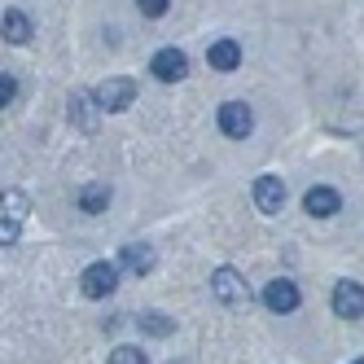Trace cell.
<instances>
[{"mask_svg":"<svg viewBox=\"0 0 364 364\" xmlns=\"http://www.w3.org/2000/svg\"><path fill=\"white\" fill-rule=\"evenodd\" d=\"M355 364H364V360H355Z\"/></svg>","mask_w":364,"mask_h":364,"instance_id":"obj_21","label":"cell"},{"mask_svg":"<svg viewBox=\"0 0 364 364\" xmlns=\"http://www.w3.org/2000/svg\"><path fill=\"white\" fill-rule=\"evenodd\" d=\"M14 97H18V80H14V75H0V110H5Z\"/></svg>","mask_w":364,"mask_h":364,"instance_id":"obj_20","label":"cell"},{"mask_svg":"<svg viewBox=\"0 0 364 364\" xmlns=\"http://www.w3.org/2000/svg\"><path fill=\"white\" fill-rule=\"evenodd\" d=\"M92 97H97V106H101V110L119 114V110H127V106L136 101V84H132V80H123V75H114V80H106Z\"/></svg>","mask_w":364,"mask_h":364,"instance_id":"obj_1","label":"cell"},{"mask_svg":"<svg viewBox=\"0 0 364 364\" xmlns=\"http://www.w3.org/2000/svg\"><path fill=\"white\" fill-rule=\"evenodd\" d=\"M141 329H145L149 338H167V333L176 329V321L163 316V311H145V316H141Z\"/></svg>","mask_w":364,"mask_h":364,"instance_id":"obj_15","label":"cell"},{"mask_svg":"<svg viewBox=\"0 0 364 364\" xmlns=\"http://www.w3.org/2000/svg\"><path fill=\"white\" fill-rule=\"evenodd\" d=\"M92 101H97L92 92H75V97H70V119L80 123L84 132H88V127L97 123V110H101V106H92Z\"/></svg>","mask_w":364,"mask_h":364,"instance_id":"obj_14","label":"cell"},{"mask_svg":"<svg viewBox=\"0 0 364 364\" xmlns=\"http://www.w3.org/2000/svg\"><path fill=\"white\" fill-rule=\"evenodd\" d=\"M0 206H9V220H18L22 224V215H27V198H22V193H0Z\"/></svg>","mask_w":364,"mask_h":364,"instance_id":"obj_16","label":"cell"},{"mask_svg":"<svg viewBox=\"0 0 364 364\" xmlns=\"http://www.w3.org/2000/svg\"><path fill=\"white\" fill-rule=\"evenodd\" d=\"M211 290H215V299H220V303H228V307L250 303V290H246V281L237 277V268H215Z\"/></svg>","mask_w":364,"mask_h":364,"instance_id":"obj_5","label":"cell"},{"mask_svg":"<svg viewBox=\"0 0 364 364\" xmlns=\"http://www.w3.org/2000/svg\"><path fill=\"white\" fill-rule=\"evenodd\" d=\"M333 316H343V321L364 316V285L360 281H338L333 285Z\"/></svg>","mask_w":364,"mask_h":364,"instance_id":"obj_4","label":"cell"},{"mask_svg":"<svg viewBox=\"0 0 364 364\" xmlns=\"http://www.w3.org/2000/svg\"><path fill=\"white\" fill-rule=\"evenodd\" d=\"M303 206H307V215L329 220V215L343 211V198H338V189H329V185H316V189H307V193H303Z\"/></svg>","mask_w":364,"mask_h":364,"instance_id":"obj_8","label":"cell"},{"mask_svg":"<svg viewBox=\"0 0 364 364\" xmlns=\"http://www.w3.org/2000/svg\"><path fill=\"white\" fill-rule=\"evenodd\" d=\"M250 193H255V206H259L264 215H277L281 206H285V185H281V176H259Z\"/></svg>","mask_w":364,"mask_h":364,"instance_id":"obj_7","label":"cell"},{"mask_svg":"<svg viewBox=\"0 0 364 364\" xmlns=\"http://www.w3.org/2000/svg\"><path fill=\"white\" fill-rule=\"evenodd\" d=\"M18 237H22V224H18V220H9V215H5V220H0V246H14V242H18Z\"/></svg>","mask_w":364,"mask_h":364,"instance_id":"obj_18","label":"cell"},{"mask_svg":"<svg viewBox=\"0 0 364 364\" xmlns=\"http://www.w3.org/2000/svg\"><path fill=\"white\" fill-rule=\"evenodd\" d=\"M154 264H159V255H154V246H145V242H132V246H123V255H119V268L136 272V277L154 272Z\"/></svg>","mask_w":364,"mask_h":364,"instance_id":"obj_10","label":"cell"},{"mask_svg":"<svg viewBox=\"0 0 364 364\" xmlns=\"http://www.w3.org/2000/svg\"><path fill=\"white\" fill-rule=\"evenodd\" d=\"M206 62H211V70H237L242 66V44L237 40H215L211 48H206Z\"/></svg>","mask_w":364,"mask_h":364,"instance_id":"obj_11","label":"cell"},{"mask_svg":"<svg viewBox=\"0 0 364 364\" xmlns=\"http://www.w3.org/2000/svg\"><path fill=\"white\" fill-rule=\"evenodd\" d=\"M114 285H119V264H88L84 277H80V290H84L88 299L114 294Z\"/></svg>","mask_w":364,"mask_h":364,"instance_id":"obj_2","label":"cell"},{"mask_svg":"<svg viewBox=\"0 0 364 364\" xmlns=\"http://www.w3.org/2000/svg\"><path fill=\"white\" fill-rule=\"evenodd\" d=\"M136 9H141L145 18H163V14L171 9V0H136Z\"/></svg>","mask_w":364,"mask_h":364,"instance_id":"obj_19","label":"cell"},{"mask_svg":"<svg viewBox=\"0 0 364 364\" xmlns=\"http://www.w3.org/2000/svg\"><path fill=\"white\" fill-rule=\"evenodd\" d=\"M106 206H110V185H101V180L97 185H84V193H80V211L84 215H101Z\"/></svg>","mask_w":364,"mask_h":364,"instance_id":"obj_13","label":"cell"},{"mask_svg":"<svg viewBox=\"0 0 364 364\" xmlns=\"http://www.w3.org/2000/svg\"><path fill=\"white\" fill-rule=\"evenodd\" d=\"M149 70H154V80L176 84V80H185V75H189V58L180 53V48H159L154 62H149Z\"/></svg>","mask_w":364,"mask_h":364,"instance_id":"obj_6","label":"cell"},{"mask_svg":"<svg viewBox=\"0 0 364 364\" xmlns=\"http://www.w3.org/2000/svg\"><path fill=\"white\" fill-rule=\"evenodd\" d=\"M0 36H5L9 44H27L36 36V27H31V18L22 14V9H9L5 18H0Z\"/></svg>","mask_w":364,"mask_h":364,"instance_id":"obj_12","label":"cell"},{"mask_svg":"<svg viewBox=\"0 0 364 364\" xmlns=\"http://www.w3.org/2000/svg\"><path fill=\"white\" fill-rule=\"evenodd\" d=\"M250 127H255V114H250L246 101H224V106H220V132H224V136L246 141Z\"/></svg>","mask_w":364,"mask_h":364,"instance_id":"obj_3","label":"cell"},{"mask_svg":"<svg viewBox=\"0 0 364 364\" xmlns=\"http://www.w3.org/2000/svg\"><path fill=\"white\" fill-rule=\"evenodd\" d=\"M110 364H145V351L141 347H114L110 351Z\"/></svg>","mask_w":364,"mask_h":364,"instance_id":"obj_17","label":"cell"},{"mask_svg":"<svg viewBox=\"0 0 364 364\" xmlns=\"http://www.w3.org/2000/svg\"><path fill=\"white\" fill-rule=\"evenodd\" d=\"M264 303H268V311H281V316H285V311H294L299 307V285L294 281H268V290H264Z\"/></svg>","mask_w":364,"mask_h":364,"instance_id":"obj_9","label":"cell"}]
</instances>
